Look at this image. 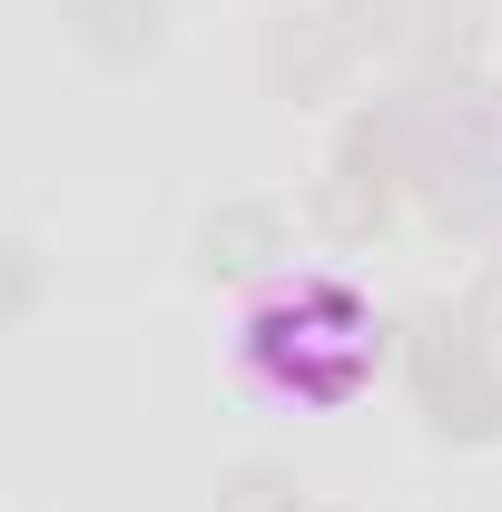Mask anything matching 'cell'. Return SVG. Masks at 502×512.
Returning <instances> with one entry per match:
<instances>
[{
  "label": "cell",
  "mask_w": 502,
  "mask_h": 512,
  "mask_svg": "<svg viewBox=\"0 0 502 512\" xmlns=\"http://www.w3.org/2000/svg\"><path fill=\"white\" fill-rule=\"evenodd\" d=\"M79 30H89V50L128 60V50H148V30H158V0H79Z\"/></svg>",
  "instance_id": "cell-1"
},
{
  "label": "cell",
  "mask_w": 502,
  "mask_h": 512,
  "mask_svg": "<svg viewBox=\"0 0 502 512\" xmlns=\"http://www.w3.org/2000/svg\"><path fill=\"white\" fill-rule=\"evenodd\" d=\"M30 286H40V256H30V247H0V316H20Z\"/></svg>",
  "instance_id": "cell-2"
}]
</instances>
